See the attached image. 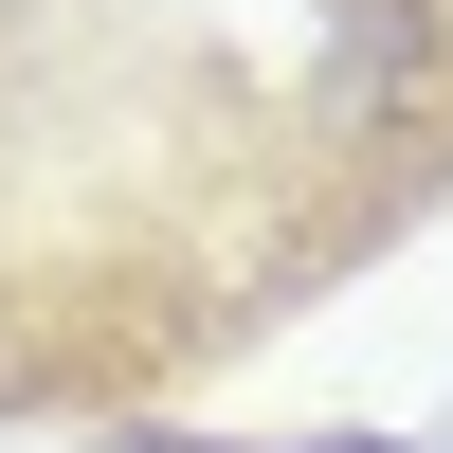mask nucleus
<instances>
[{"label":"nucleus","instance_id":"1","mask_svg":"<svg viewBox=\"0 0 453 453\" xmlns=\"http://www.w3.org/2000/svg\"><path fill=\"white\" fill-rule=\"evenodd\" d=\"M181 453H236V435H181ZM309 453H435V435H309Z\"/></svg>","mask_w":453,"mask_h":453},{"label":"nucleus","instance_id":"2","mask_svg":"<svg viewBox=\"0 0 453 453\" xmlns=\"http://www.w3.org/2000/svg\"><path fill=\"white\" fill-rule=\"evenodd\" d=\"M0 399H19V345H0Z\"/></svg>","mask_w":453,"mask_h":453}]
</instances>
